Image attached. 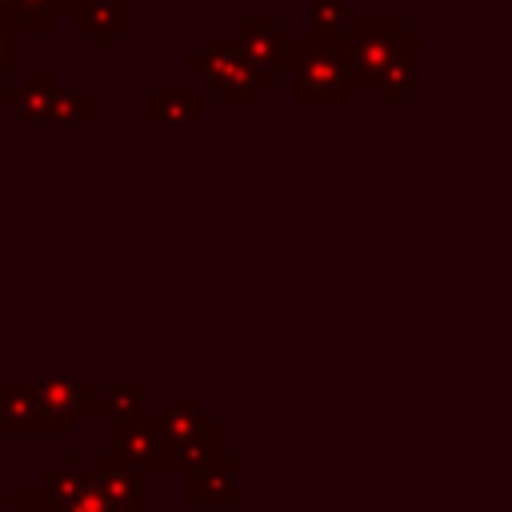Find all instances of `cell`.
<instances>
[{"label": "cell", "mask_w": 512, "mask_h": 512, "mask_svg": "<svg viewBox=\"0 0 512 512\" xmlns=\"http://www.w3.org/2000/svg\"><path fill=\"white\" fill-rule=\"evenodd\" d=\"M60 4L56 0H12L8 8V24L20 36H52L60 28Z\"/></svg>", "instance_id": "e0dca14e"}, {"label": "cell", "mask_w": 512, "mask_h": 512, "mask_svg": "<svg viewBox=\"0 0 512 512\" xmlns=\"http://www.w3.org/2000/svg\"><path fill=\"white\" fill-rule=\"evenodd\" d=\"M24 68V36L8 24H0V76H16Z\"/></svg>", "instance_id": "ffe728a7"}, {"label": "cell", "mask_w": 512, "mask_h": 512, "mask_svg": "<svg viewBox=\"0 0 512 512\" xmlns=\"http://www.w3.org/2000/svg\"><path fill=\"white\" fill-rule=\"evenodd\" d=\"M56 4H60V16H64V20H72V16H76V12H84L92 0H56Z\"/></svg>", "instance_id": "7402d4cb"}, {"label": "cell", "mask_w": 512, "mask_h": 512, "mask_svg": "<svg viewBox=\"0 0 512 512\" xmlns=\"http://www.w3.org/2000/svg\"><path fill=\"white\" fill-rule=\"evenodd\" d=\"M92 116H96V96H92V88H60L48 124L80 128V124H92Z\"/></svg>", "instance_id": "ac0fdd59"}, {"label": "cell", "mask_w": 512, "mask_h": 512, "mask_svg": "<svg viewBox=\"0 0 512 512\" xmlns=\"http://www.w3.org/2000/svg\"><path fill=\"white\" fill-rule=\"evenodd\" d=\"M152 424L160 436V468H192L196 460L220 452V424L200 400H172Z\"/></svg>", "instance_id": "3957f363"}, {"label": "cell", "mask_w": 512, "mask_h": 512, "mask_svg": "<svg viewBox=\"0 0 512 512\" xmlns=\"http://www.w3.org/2000/svg\"><path fill=\"white\" fill-rule=\"evenodd\" d=\"M44 432H72L80 416H96V388L88 380H32Z\"/></svg>", "instance_id": "52a82bcc"}, {"label": "cell", "mask_w": 512, "mask_h": 512, "mask_svg": "<svg viewBox=\"0 0 512 512\" xmlns=\"http://www.w3.org/2000/svg\"><path fill=\"white\" fill-rule=\"evenodd\" d=\"M96 412L108 416L112 424H128V420L148 416V384L144 380H128V384L108 388L104 396H96Z\"/></svg>", "instance_id": "2e32d148"}, {"label": "cell", "mask_w": 512, "mask_h": 512, "mask_svg": "<svg viewBox=\"0 0 512 512\" xmlns=\"http://www.w3.org/2000/svg\"><path fill=\"white\" fill-rule=\"evenodd\" d=\"M196 76L228 108H256L264 96L256 72L244 64L232 32H204V40L196 48Z\"/></svg>", "instance_id": "277c9868"}, {"label": "cell", "mask_w": 512, "mask_h": 512, "mask_svg": "<svg viewBox=\"0 0 512 512\" xmlns=\"http://www.w3.org/2000/svg\"><path fill=\"white\" fill-rule=\"evenodd\" d=\"M88 480L116 504V512H128V508H140L148 504V476L144 472H132L124 464H116L108 452H96L92 456V468H88Z\"/></svg>", "instance_id": "4fadbf2b"}, {"label": "cell", "mask_w": 512, "mask_h": 512, "mask_svg": "<svg viewBox=\"0 0 512 512\" xmlns=\"http://www.w3.org/2000/svg\"><path fill=\"white\" fill-rule=\"evenodd\" d=\"M60 88L64 84L52 68H20L16 84H12V108H16L20 124H48Z\"/></svg>", "instance_id": "30bf717a"}, {"label": "cell", "mask_w": 512, "mask_h": 512, "mask_svg": "<svg viewBox=\"0 0 512 512\" xmlns=\"http://www.w3.org/2000/svg\"><path fill=\"white\" fill-rule=\"evenodd\" d=\"M128 512H164V508H152V504H140V508H128Z\"/></svg>", "instance_id": "d4e9b609"}, {"label": "cell", "mask_w": 512, "mask_h": 512, "mask_svg": "<svg viewBox=\"0 0 512 512\" xmlns=\"http://www.w3.org/2000/svg\"><path fill=\"white\" fill-rule=\"evenodd\" d=\"M0 512H48V508H44V500L36 492H16L12 488V492L0 496Z\"/></svg>", "instance_id": "44dd1931"}, {"label": "cell", "mask_w": 512, "mask_h": 512, "mask_svg": "<svg viewBox=\"0 0 512 512\" xmlns=\"http://www.w3.org/2000/svg\"><path fill=\"white\" fill-rule=\"evenodd\" d=\"M420 56H424V40H420L416 32H408V36H404V44H400V52L392 56V64H388L384 80H380V92H384V104H388V108L404 104L408 88H412V84H416V76H420Z\"/></svg>", "instance_id": "9a60e30c"}, {"label": "cell", "mask_w": 512, "mask_h": 512, "mask_svg": "<svg viewBox=\"0 0 512 512\" xmlns=\"http://www.w3.org/2000/svg\"><path fill=\"white\" fill-rule=\"evenodd\" d=\"M144 120L152 128H192L204 120V92L200 88H148Z\"/></svg>", "instance_id": "9c48e42d"}, {"label": "cell", "mask_w": 512, "mask_h": 512, "mask_svg": "<svg viewBox=\"0 0 512 512\" xmlns=\"http://www.w3.org/2000/svg\"><path fill=\"white\" fill-rule=\"evenodd\" d=\"M68 24L92 44V52H108L120 36L132 32V4L128 0H92Z\"/></svg>", "instance_id": "ba28073f"}, {"label": "cell", "mask_w": 512, "mask_h": 512, "mask_svg": "<svg viewBox=\"0 0 512 512\" xmlns=\"http://www.w3.org/2000/svg\"><path fill=\"white\" fill-rule=\"evenodd\" d=\"M108 456L132 472H152L160 468V436L156 424L148 416L128 420V424H112V448Z\"/></svg>", "instance_id": "8fae6325"}, {"label": "cell", "mask_w": 512, "mask_h": 512, "mask_svg": "<svg viewBox=\"0 0 512 512\" xmlns=\"http://www.w3.org/2000/svg\"><path fill=\"white\" fill-rule=\"evenodd\" d=\"M28 432H44L32 380H4L0 384V436H28Z\"/></svg>", "instance_id": "5bb4252c"}, {"label": "cell", "mask_w": 512, "mask_h": 512, "mask_svg": "<svg viewBox=\"0 0 512 512\" xmlns=\"http://www.w3.org/2000/svg\"><path fill=\"white\" fill-rule=\"evenodd\" d=\"M408 28L396 12H368V16H352V24L340 36L344 60H348V76L352 88H368L380 92V80L392 64V56L400 52Z\"/></svg>", "instance_id": "7a4b0ae2"}, {"label": "cell", "mask_w": 512, "mask_h": 512, "mask_svg": "<svg viewBox=\"0 0 512 512\" xmlns=\"http://www.w3.org/2000/svg\"><path fill=\"white\" fill-rule=\"evenodd\" d=\"M36 496L44 500L48 512H116V504L88 480V472L72 468V456L60 452L56 468H48L36 484Z\"/></svg>", "instance_id": "8992f818"}, {"label": "cell", "mask_w": 512, "mask_h": 512, "mask_svg": "<svg viewBox=\"0 0 512 512\" xmlns=\"http://www.w3.org/2000/svg\"><path fill=\"white\" fill-rule=\"evenodd\" d=\"M8 8H12V0H0V24H8ZM12 28V24H8Z\"/></svg>", "instance_id": "cb8c5ba5"}, {"label": "cell", "mask_w": 512, "mask_h": 512, "mask_svg": "<svg viewBox=\"0 0 512 512\" xmlns=\"http://www.w3.org/2000/svg\"><path fill=\"white\" fill-rule=\"evenodd\" d=\"M0 108H12V84L0 76Z\"/></svg>", "instance_id": "603a6c76"}, {"label": "cell", "mask_w": 512, "mask_h": 512, "mask_svg": "<svg viewBox=\"0 0 512 512\" xmlns=\"http://www.w3.org/2000/svg\"><path fill=\"white\" fill-rule=\"evenodd\" d=\"M308 16H312L308 36H344L356 12L348 0H308Z\"/></svg>", "instance_id": "d6986e66"}, {"label": "cell", "mask_w": 512, "mask_h": 512, "mask_svg": "<svg viewBox=\"0 0 512 512\" xmlns=\"http://www.w3.org/2000/svg\"><path fill=\"white\" fill-rule=\"evenodd\" d=\"M184 500L188 504H208V500L236 504V460L224 456V452H212V456L196 460L188 468V480H184Z\"/></svg>", "instance_id": "7c38bea8"}, {"label": "cell", "mask_w": 512, "mask_h": 512, "mask_svg": "<svg viewBox=\"0 0 512 512\" xmlns=\"http://www.w3.org/2000/svg\"><path fill=\"white\" fill-rule=\"evenodd\" d=\"M232 40L244 56V64L256 72L260 80V92H272L280 72L292 68V48H296V36L280 32L276 16L272 12H244L232 28Z\"/></svg>", "instance_id": "5b68a950"}, {"label": "cell", "mask_w": 512, "mask_h": 512, "mask_svg": "<svg viewBox=\"0 0 512 512\" xmlns=\"http://www.w3.org/2000/svg\"><path fill=\"white\" fill-rule=\"evenodd\" d=\"M292 104L296 108H344L352 96L348 60L340 36H296L292 48Z\"/></svg>", "instance_id": "6da1fadb"}]
</instances>
